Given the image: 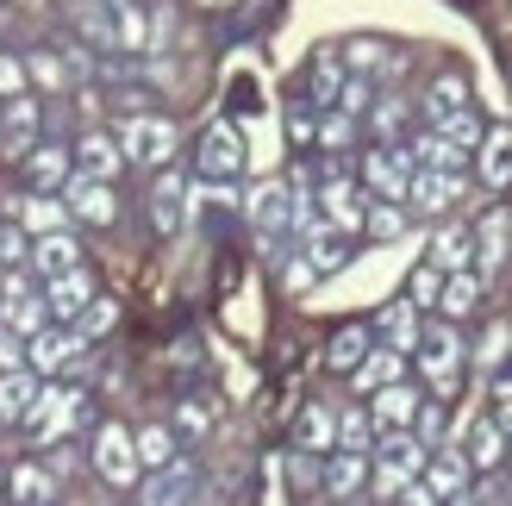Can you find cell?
Masks as SVG:
<instances>
[{
  "label": "cell",
  "instance_id": "1",
  "mask_svg": "<svg viewBox=\"0 0 512 506\" xmlns=\"http://www.w3.org/2000/svg\"><path fill=\"white\" fill-rule=\"evenodd\" d=\"M313 219V200H306V182L294 175V182H263L250 194V225H256V238L275 244L281 232H294V225Z\"/></svg>",
  "mask_w": 512,
  "mask_h": 506
},
{
  "label": "cell",
  "instance_id": "2",
  "mask_svg": "<svg viewBox=\"0 0 512 506\" xmlns=\"http://www.w3.org/2000/svg\"><path fill=\"white\" fill-rule=\"evenodd\" d=\"M413 357L425 369V382L438 388V394H450L456 388V369H463V338H456L450 325H425L419 344H413Z\"/></svg>",
  "mask_w": 512,
  "mask_h": 506
},
{
  "label": "cell",
  "instance_id": "3",
  "mask_svg": "<svg viewBox=\"0 0 512 506\" xmlns=\"http://www.w3.org/2000/svg\"><path fill=\"white\" fill-rule=\"evenodd\" d=\"M375 450H381V463H375V488L381 494H400L406 482H419V475H425V444L413 432H388Z\"/></svg>",
  "mask_w": 512,
  "mask_h": 506
},
{
  "label": "cell",
  "instance_id": "4",
  "mask_svg": "<svg viewBox=\"0 0 512 506\" xmlns=\"http://www.w3.org/2000/svg\"><path fill=\"white\" fill-rule=\"evenodd\" d=\"M119 150H125V163H138V169H163L175 157V125L169 119H125V132H119Z\"/></svg>",
  "mask_w": 512,
  "mask_h": 506
},
{
  "label": "cell",
  "instance_id": "5",
  "mask_svg": "<svg viewBox=\"0 0 512 506\" xmlns=\"http://www.w3.org/2000/svg\"><path fill=\"white\" fill-rule=\"evenodd\" d=\"M94 469H100L107 488H132L138 482V444H132L125 425H100L94 432Z\"/></svg>",
  "mask_w": 512,
  "mask_h": 506
},
{
  "label": "cell",
  "instance_id": "6",
  "mask_svg": "<svg viewBox=\"0 0 512 506\" xmlns=\"http://www.w3.org/2000/svg\"><path fill=\"white\" fill-rule=\"evenodd\" d=\"M88 338L75 332V325H57V332H32L25 338V369L32 375H63L69 363H82Z\"/></svg>",
  "mask_w": 512,
  "mask_h": 506
},
{
  "label": "cell",
  "instance_id": "7",
  "mask_svg": "<svg viewBox=\"0 0 512 506\" xmlns=\"http://www.w3.org/2000/svg\"><path fill=\"white\" fill-rule=\"evenodd\" d=\"M63 213L82 219V225H113L119 219V200H113V182H94V175H75L63 182Z\"/></svg>",
  "mask_w": 512,
  "mask_h": 506
},
{
  "label": "cell",
  "instance_id": "8",
  "mask_svg": "<svg viewBox=\"0 0 512 506\" xmlns=\"http://www.w3.org/2000/svg\"><path fill=\"white\" fill-rule=\"evenodd\" d=\"M75 419H82V394L75 388H38V407H32V438L38 444H57L63 432H75Z\"/></svg>",
  "mask_w": 512,
  "mask_h": 506
},
{
  "label": "cell",
  "instance_id": "9",
  "mask_svg": "<svg viewBox=\"0 0 512 506\" xmlns=\"http://www.w3.org/2000/svg\"><path fill=\"white\" fill-rule=\"evenodd\" d=\"M88 307H94V275H88V269L50 275V288H44V313H57L63 325H75Z\"/></svg>",
  "mask_w": 512,
  "mask_h": 506
},
{
  "label": "cell",
  "instance_id": "10",
  "mask_svg": "<svg viewBox=\"0 0 512 506\" xmlns=\"http://www.w3.org/2000/svg\"><path fill=\"white\" fill-rule=\"evenodd\" d=\"M0 325H13V332H44V294H32L25 275H7V288H0Z\"/></svg>",
  "mask_w": 512,
  "mask_h": 506
},
{
  "label": "cell",
  "instance_id": "11",
  "mask_svg": "<svg viewBox=\"0 0 512 506\" xmlns=\"http://www.w3.org/2000/svg\"><path fill=\"white\" fill-rule=\"evenodd\" d=\"M406 200H413L419 213H450L456 200H463V175H450V169H413Z\"/></svg>",
  "mask_w": 512,
  "mask_h": 506
},
{
  "label": "cell",
  "instance_id": "12",
  "mask_svg": "<svg viewBox=\"0 0 512 506\" xmlns=\"http://www.w3.org/2000/svg\"><path fill=\"white\" fill-rule=\"evenodd\" d=\"M244 169V138L232 125H213L207 138H200V175H213V182H232Z\"/></svg>",
  "mask_w": 512,
  "mask_h": 506
},
{
  "label": "cell",
  "instance_id": "13",
  "mask_svg": "<svg viewBox=\"0 0 512 506\" xmlns=\"http://www.w3.org/2000/svg\"><path fill=\"white\" fill-rule=\"evenodd\" d=\"M7 219L19 225L25 238H44V232H63V225H69V213H63V200H50V194H13V207H7Z\"/></svg>",
  "mask_w": 512,
  "mask_h": 506
},
{
  "label": "cell",
  "instance_id": "14",
  "mask_svg": "<svg viewBox=\"0 0 512 506\" xmlns=\"http://www.w3.org/2000/svg\"><path fill=\"white\" fill-rule=\"evenodd\" d=\"M363 175H369L375 200H406V182H413V157H406V150H369Z\"/></svg>",
  "mask_w": 512,
  "mask_h": 506
},
{
  "label": "cell",
  "instance_id": "15",
  "mask_svg": "<svg viewBox=\"0 0 512 506\" xmlns=\"http://www.w3.org/2000/svg\"><path fill=\"white\" fill-rule=\"evenodd\" d=\"M188 500H194V469L188 463L150 469V482L138 488V506H188Z\"/></svg>",
  "mask_w": 512,
  "mask_h": 506
},
{
  "label": "cell",
  "instance_id": "16",
  "mask_svg": "<svg viewBox=\"0 0 512 506\" xmlns=\"http://www.w3.org/2000/svg\"><path fill=\"white\" fill-rule=\"evenodd\" d=\"M69 163H75V175H94V182H113V175H119V163H125V150H119V138H107V132H88L82 144L69 150Z\"/></svg>",
  "mask_w": 512,
  "mask_h": 506
},
{
  "label": "cell",
  "instance_id": "17",
  "mask_svg": "<svg viewBox=\"0 0 512 506\" xmlns=\"http://www.w3.org/2000/svg\"><path fill=\"white\" fill-rule=\"evenodd\" d=\"M319 200H325V225H331V232H356V225H363V188H356L350 175H331Z\"/></svg>",
  "mask_w": 512,
  "mask_h": 506
},
{
  "label": "cell",
  "instance_id": "18",
  "mask_svg": "<svg viewBox=\"0 0 512 506\" xmlns=\"http://www.w3.org/2000/svg\"><path fill=\"white\" fill-rule=\"evenodd\" d=\"M32 144H38V107L25 94H13L7 113H0V150H7V157H25Z\"/></svg>",
  "mask_w": 512,
  "mask_h": 506
},
{
  "label": "cell",
  "instance_id": "19",
  "mask_svg": "<svg viewBox=\"0 0 512 506\" xmlns=\"http://www.w3.org/2000/svg\"><path fill=\"white\" fill-rule=\"evenodd\" d=\"M413 413H419V394L406 388V382L375 388V400H369V419L381 425V432H406V425H413Z\"/></svg>",
  "mask_w": 512,
  "mask_h": 506
},
{
  "label": "cell",
  "instance_id": "20",
  "mask_svg": "<svg viewBox=\"0 0 512 506\" xmlns=\"http://www.w3.org/2000/svg\"><path fill=\"white\" fill-rule=\"evenodd\" d=\"M38 407V375L32 369H7L0 375V425H25Z\"/></svg>",
  "mask_w": 512,
  "mask_h": 506
},
{
  "label": "cell",
  "instance_id": "21",
  "mask_svg": "<svg viewBox=\"0 0 512 506\" xmlns=\"http://www.w3.org/2000/svg\"><path fill=\"white\" fill-rule=\"evenodd\" d=\"M150 219H157V232H182L188 225V182L182 175H163L150 188Z\"/></svg>",
  "mask_w": 512,
  "mask_h": 506
},
{
  "label": "cell",
  "instance_id": "22",
  "mask_svg": "<svg viewBox=\"0 0 512 506\" xmlns=\"http://www.w3.org/2000/svg\"><path fill=\"white\" fill-rule=\"evenodd\" d=\"M463 457H469V469H500L506 463V425L500 419H475L469 438H463Z\"/></svg>",
  "mask_w": 512,
  "mask_h": 506
},
{
  "label": "cell",
  "instance_id": "23",
  "mask_svg": "<svg viewBox=\"0 0 512 506\" xmlns=\"http://www.w3.org/2000/svg\"><path fill=\"white\" fill-rule=\"evenodd\" d=\"M406 157H413V169H450V175H463V163H469V150H456L444 132H419L413 138V150H406Z\"/></svg>",
  "mask_w": 512,
  "mask_h": 506
},
{
  "label": "cell",
  "instance_id": "24",
  "mask_svg": "<svg viewBox=\"0 0 512 506\" xmlns=\"http://www.w3.org/2000/svg\"><path fill=\"white\" fill-rule=\"evenodd\" d=\"M32 263L44 269V282H50V275H69V269H82V244H75L69 232H44L32 244Z\"/></svg>",
  "mask_w": 512,
  "mask_h": 506
},
{
  "label": "cell",
  "instance_id": "25",
  "mask_svg": "<svg viewBox=\"0 0 512 506\" xmlns=\"http://www.w3.org/2000/svg\"><path fill=\"white\" fill-rule=\"evenodd\" d=\"M69 169H75V163H69L63 144H32V150H25V175H32L38 188H63Z\"/></svg>",
  "mask_w": 512,
  "mask_h": 506
},
{
  "label": "cell",
  "instance_id": "26",
  "mask_svg": "<svg viewBox=\"0 0 512 506\" xmlns=\"http://www.w3.org/2000/svg\"><path fill=\"white\" fill-rule=\"evenodd\" d=\"M425 488L438 494V500L463 494V488H469V457H463V450H444V457H431V463H425Z\"/></svg>",
  "mask_w": 512,
  "mask_h": 506
},
{
  "label": "cell",
  "instance_id": "27",
  "mask_svg": "<svg viewBox=\"0 0 512 506\" xmlns=\"http://www.w3.org/2000/svg\"><path fill=\"white\" fill-rule=\"evenodd\" d=\"M469 257H475V232H463V225H444L438 244H431V269L456 275V269H469Z\"/></svg>",
  "mask_w": 512,
  "mask_h": 506
},
{
  "label": "cell",
  "instance_id": "28",
  "mask_svg": "<svg viewBox=\"0 0 512 506\" xmlns=\"http://www.w3.org/2000/svg\"><path fill=\"white\" fill-rule=\"evenodd\" d=\"M363 475H369V463L356 457V450H338V457H331V463L319 469V488L344 500V494H356V488H363Z\"/></svg>",
  "mask_w": 512,
  "mask_h": 506
},
{
  "label": "cell",
  "instance_id": "29",
  "mask_svg": "<svg viewBox=\"0 0 512 506\" xmlns=\"http://www.w3.org/2000/svg\"><path fill=\"white\" fill-rule=\"evenodd\" d=\"M475 300H481V275H475V269H456V275H444V294H438L444 319H469V313H475Z\"/></svg>",
  "mask_w": 512,
  "mask_h": 506
},
{
  "label": "cell",
  "instance_id": "30",
  "mask_svg": "<svg viewBox=\"0 0 512 506\" xmlns=\"http://www.w3.org/2000/svg\"><path fill=\"white\" fill-rule=\"evenodd\" d=\"M294 450H338V419H331L325 407H306L300 413V425H294Z\"/></svg>",
  "mask_w": 512,
  "mask_h": 506
},
{
  "label": "cell",
  "instance_id": "31",
  "mask_svg": "<svg viewBox=\"0 0 512 506\" xmlns=\"http://www.w3.org/2000/svg\"><path fill=\"white\" fill-rule=\"evenodd\" d=\"M381 338H388V350H400V357L419 344V307L413 300H394V307L381 313Z\"/></svg>",
  "mask_w": 512,
  "mask_h": 506
},
{
  "label": "cell",
  "instance_id": "32",
  "mask_svg": "<svg viewBox=\"0 0 512 506\" xmlns=\"http://www.w3.org/2000/svg\"><path fill=\"white\" fill-rule=\"evenodd\" d=\"M13 500L50 506V500H57V475H50L44 463H19V469H13Z\"/></svg>",
  "mask_w": 512,
  "mask_h": 506
},
{
  "label": "cell",
  "instance_id": "33",
  "mask_svg": "<svg viewBox=\"0 0 512 506\" xmlns=\"http://www.w3.org/2000/svg\"><path fill=\"white\" fill-rule=\"evenodd\" d=\"M400 350H369V357L363 363H356L350 375H356V388H363V394H375V388H388V382H400Z\"/></svg>",
  "mask_w": 512,
  "mask_h": 506
},
{
  "label": "cell",
  "instance_id": "34",
  "mask_svg": "<svg viewBox=\"0 0 512 506\" xmlns=\"http://www.w3.org/2000/svg\"><path fill=\"white\" fill-rule=\"evenodd\" d=\"M425 113H431V125H444V119H456V113H469V88L456 82V75H444V82H431V94H425Z\"/></svg>",
  "mask_w": 512,
  "mask_h": 506
},
{
  "label": "cell",
  "instance_id": "35",
  "mask_svg": "<svg viewBox=\"0 0 512 506\" xmlns=\"http://www.w3.org/2000/svg\"><path fill=\"white\" fill-rule=\"evenodd\" d=\"M481 182H488V188H506L512 182V138L506 132L481 138Z\"/></svg>",
  "mask_w": 512,
  "mask_h": 506
},
{
  "label": "cell",
  "instance_id": "36",
  "mask_svg": "<svg viewBox=\"0 0 512 506\" xmlns=\"http://www.w3.org/2000/svg\"><path fill=\"white\" fill-rule=\"evenodd\" d=\"M132 444H138V469L175 463V432H169V425H144V432H132Z\"/></svg>",
  "mask_w": 512,
  "mask_h": 506
},
{
  "label": "cell",
  "instance_id": "37",
  "mask_svg": "<svg viewBox=\"0 0 512 506\" xmlns=\"http://www.w3.org/2000/svg\"><path fill=\"white\" fill-rule=\"evenodd\" d=\"M369 357V332H363V325H350V332H338V338H331V350H325V363L331 369H356V363H363Z\"/></svg>",
  "mask_w": 512,
  "mask_h": 506
},
{
  "label": "cell",
  "instance_id": "38",
  "mask_svg": "<svg viewBox=\"0 0 512 506\" xmlns=\"http://www.w3.org/2000/svg\"><path fill=\"white\" fill-rule=\"evenodd\" d=\"M363 232L369 238H400L406 232V207L400 200H375V207H363Z\"/></svg>",
  "mask_w": 512,
  "mask_h": 506
},
{
  "label": "cell",
  "instance_id": "39",
  "mask_svg": "<svg viewBox=\"0 0 512 506\" xmlns=\"http://www.w3.org/2000/svg\"><path fill=\"white\" fill-rule=\"evenodd\" d=\"M475 244H481V269H500L506 263V213H488L481 219V232H475Z\"/></svg>",
  "mask_w": 512,
  "mask_h": 506
},
{
  "label": "cell",
  "instance_id": "40",
  "mask_svg": "<svg viewBox=\"0 0 512 506\" xmlns=\"http://www.w3.org/2000/svg\"><path fill=\"white\" fill-rule=\"evenodd\" d=\"M25 75H32V82H44L50 94H63V88H69V63L57 57V50H32V63H25Z\"/></svg>",
  "mask_w": 512,
  "mask_h": 506
},
{
  "label": "cell",
  "instance_id": "41",
  "mask_svg": "<svg viewBox=\"0 0 512 506\" xmlns=\"http://www.w3.org/2000/svg\"><path fill=\"white\" fill-rule=\"evenodd\" d=\"M369 444H375V419L369 413H344L338 419V450H356V457H363Z\"/></svg>",
  "mask_w": 512,
  "mask_h": 506
},
{
  "label": "cell",
  "instance_id": "42",
  "mask_svg": "<svg viewBox=\"0 0 512 506\" xmlns=\"http://www.w3.org/2000/svg\"><path fill=\"white\" fill-rule=\"evenodd\" d=\"M438 294H444V269L419 263V269H413V288H406V300H413V307H438Z\"/></svg>",
  "mask_w": 512,
  "mask_h": 506
},
{
  "label": "cell",
  "instance_id": "43",
  "mask_svg": "<svg viewBox=\"0 0 512 506\" xmlns=\"http://www.w3.org/2000/svg\"><path fill=\"white\" fill-rule=\"evenodd\" d=\"M388 63V50L381 44H369V38H356V44H344V69H356V75H369V69H381Z\"/></svg>",
  "mask_w": 512,
  "mask_h": 506
},
{
  "label": "cell",
  "instance_id": "44",
  "mask_svg": "<svg viewBox=\"0 0 512 506\" xmlns=\"http://www.w3.org/2000/svg\"><path fill=\"white\" fill-rule=\"evenodd\" d=\"M431 132H444L456 150H475V144H481V125H475V113H456V119H444V125H431Z\"/></svg>",
  "mask_w": 512,
  "mask_h": 506
},
{
  "label": "cell",
  "instance_id": "45",
  "mask_svg": "<svg viewBox=\"0 0 512 506\" xmlns=\"http://www.w3.org/2000/svg\"><path fill=\"white\" fill-rule=\"evenodd\" d=\"M413 438H419V444H438V438H444V407H438V400H419V413H413Z\"/></svg>",
  "mask_w": 512,
  "mask_h": 506
},
{
  "label": "cell",
  "instance_id": "46",
  "mask_svg": "<svg viewBox=\"0 0 512 506\" xmlns=\"http://www.w3.org/2000/svg\"><path fill=\"white\" fill-rule=\"evenodd\" d=\"M350 132H356V125H350V113H338V107H331V113L319 119V144H325V150H338V144H350Z\"/></svg>",
  "mask_w": 512,
  "mask_h": 506
},
{
  "label": "cell",
  "instance_id": "47",
  "mask_svg": "<svg viewBox=\"0 0 512 506\" xmlns=\"http://www.w3.org/2000/svg\"><path fill=\"white\" fill-rule=\"evenodd\" d=\"M13 94H25V63L13 50H0V100H13Z\"/></svg>",
  "mask_w": 512,
  "mask_h": 506
},
{
  "label": "cell",
  "instance_id": "48",
  "mask_svg": "<svg viewBox=\"0 0 512 506\" xmlns=\"http://www.w3.org/2000/svg\"><path fill=\"white\" fill-rule=\"evenodd\" d=\"M19 257H32V244H25V232L13 219H0V263H19Z\"/></svg>",
  "mask_w": 512,
  "mask_h": 506
},
{
  "label": "cell",
  "instance_id": "49",
  "mask_svg": "<svg viewBox=\"0 0 512 506\" xmlns=\"http://www.w3.org/2000/svg\"><path fill=\"white\" fill-rule=\"evenodd\" d=\"M0 369H25V332L0 325Z\"/></svg>",
  "mask_w": 512,
  "mask_h": 506
},
{
  "label": "cell",
  "instance_id": "50",
  "mask_svg": "<svg viewBox=\"0 0 512 506\" xmlns=\"http://www.w3.org/2000/svg\"><path fill=\"white\" fill-rule=\"evenodd\" d=\"M107 325H113V307H107V300H100V294H94V307H88L82 319H75V332H82V338H88V332H107Z\"/></svg>",
  "mask_w": 512,
  "mask_h": 506
},
{
  "label": "cell",
  "instance_id": "51",
  "mask_svg": "<svg viewBox=\"0 0 512 506\" xmlns=\"http://www.w3.org/2000/svg\"><path fill=\"white\" fill-rule=\"evenodd\" d=\"M506 344H512V332H506V325H494V332H488V338H481V363H488V369H494V363L506 357Z\"/></svg>",
  "mask_w": 512,
  "mask_h": 506
},
{
  "label": "cell",
  "instance_id": "52",
  "mask_svg": "<svg viewBox=\"0 0 512 506\" xmlns=\"http://www.w3.org/2000/svg\"><path fill=\"white\" fill-rule=\"evenodd\" d=\"M400 506H444V500L431 494L425 482H406V488H400Z\"/></svg>",
  "mask_w": 512,
  "mask_h": 506
},
{
  "label": "cell",
  "instance_id": "53",
  "mask_svg": "<svg viewBox=\"0 0 512 506\" xmlns=\"http://www.w3.org/2000/svg\"><path fill=\"white\" fill-rule=\"evenodd\" d=\"M182 432H188V438L207 432V407H194V400H188V407H182Z\"/></svg>",
  "mask_w": 512,
  "mask_h": 506
},
{
  "label": "cell",
  "instance_id": "54",
  "mask_svg": "<svg viewBox=\"0 0 512 506\" xmlns=\"http://www.w3.org/2000/svg\"><path fill=\"white\" fill-rule=\"evenodd\" d=\"M313 275H319V269L306 263V257H300V263H288V288H306V282H313Z\"/></svg>",
  "mask_w": 512,
  "mask_h": 506
},
{
  "label": "cell",
  "instance_id": "55",
  "mask_svg": "<svg viewBox=\"0 0 512 506\" xmlns=\"http://www.w3.org/2000/svg\"><path fill=\"white\" fill-rule=\"evenodd\" d=\"M500 425H506V432H512V388H500V413H494Z\"/></svg>",
  "mask_w": 512,
  "mask_h": 506
},
{
  "label": "cell",
  "instance_id": "56",
  "mask_svg": "<svg viewBox=\"0 0 512 506\" xmlns=\"http://www.w3.org/2000/svg\"><path fill=\"white\" fill-rule=\"evenodd\" d=\"M200 7H232V0H200Z\"/></svg>",
  "mask_w": 512,
  "mask_h": 506
},
{
  "label": "cell",
  "instance_id": "57",
  "mask_svg": "<svg viewBox=\"0 0 512 506\" xmlns=\"http://www.w3.org/2000/svg\"><path fill=\"white\" fill-rule=\"evenodd\" d=\"M13 506H25V500H13Z\"/></svg>",
  "mask_w": 512,
  "mask_h": 506
}]
</instances>
